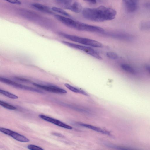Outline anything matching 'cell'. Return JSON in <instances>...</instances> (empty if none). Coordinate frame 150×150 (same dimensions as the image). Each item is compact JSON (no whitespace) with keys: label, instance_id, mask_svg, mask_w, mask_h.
Listing matches in <instances>:
<instances>
[{"label":"cell","instance_id":"1","mask_svg":"<svg viewBox=\"0 0 150 150\" xmlns=\"http://www.w3.org/2000/svg\"><path fill=\"white\" fill-rule=\"evenodd\" d=\"M116 14V11L114 9L103 6L96 8H85L82 11L85 18L98 22L113 19Z\"/></svg>","mask_w":150,"mask_h":150},{"label":"cell","instance_id":"2","mask_svg":"<svg viewBox=\"0 0 150 150\" xmlns=\"http://www.w3.org/2000/svg\"><path fill=\"white\" fill-rule=\"evenodd\" d=\"M59 34L62 37L75 42L87 46L96 47H102L103 45L100 42L93 40L71 35L62 33Z\"/></svg>","mask_w":150,"mask_h":150},{"label":"cell","instance_id":"3","mask_svg":"<svg viewBox=\"0 0 150 150\" xmlns=\"http://www.w3.org/2000/svg\"><path fill=\"white\" fill-rule=\"evenodd\" d=\"M62 42L71 47L82 50L97 59L100 60L102 59V58L99 53L94 49L90 47L82 46L65 41H62Z\"/></svg>","mask_w":150,"mask_h":150},{"label":"cell","instance_id":"4","mask_svg":"<svg viewBox=\"0 0 150 150\" xmlns=\"http://www.w3.org/2000/svg\"><path fill=\"white\" fill-rule=\"evenodd\" d=\"M0 81L2 83L16 88L29 90L40 93H43V92L39 90L18 83L10 79L3 77H0Z\"/></svg>","mask_w":150,"mask_h":150},{"label":"cell","instance_id":"5","mask_svg":"<svg viewBox=\"0 0 150 150\" xmlns=\"http://www.w3.org/2000/svg\"><path fill=\"white\" fill-rule=\"evenodd\" d=\"M75 29L79 30L96 33H102L104 29L100 27L77 21Z\"/></svg>","mask_w":150,"mask_h":150},{"label":"cell","instance_id":"6","mask_svg":"<svg viewBox=\"0 0 150 150\" xmlns=\"http://www.w3.org/2000/svg\"><path fill=\"white\" fill-rule=\"evenodd\" d=\"M0 131L10 136L15 140L20 142H26L29 141V140L23 135L8 129L1 127Z\"/></svg>","mask_w":150,"mask_h":150},{"label":"cell","instance_id":"7","mask_svg":"<svg viewBox=\"0 0 150 150\" xmlns=\"http://www.w3.org/2000/svg\"><path fill=\"white\" fill-rule=\"evenodd\" d=\"M33 84L35 86L49 92L57 93H67L65 90L55 86L44 85L36 83Z\"/></svg>","mask_w":150,"mask_h":150},{"label":"cell","instance_id":"8","mask_svg":"<svg viewBox=\"0 0 150 150\" xmlns=\"http://www.w3.org/2000/svg\"><path fill=\"white\" fill-rule=\"evenodd\" d=\"M39 117L41 119L46 121L53 123L60 127L67 129H72V127L71 126L67 125L57 119L43 115H39Z\"/></svg>","mask_w":150,"mask_h":150},{"label":"cell","instance_id":"9","mask_svg":"<svg viewBox=\"0 0 150 150\" xmlns=\"http://www.w3.org/2000/svg\"><path fill=\"white\" fill-rule=\"evenodd\" d=\"M139 0H122V2L126 11L129 13H132L137 8Z\"/></svg>","mask_w":150,"mask_h":150},{"label":"cell","instance_id":"10","mask_svg":"<svg viewBox=\"0 0 150 150\" xmlns=\"http://www.w3.org/2000/svg\"><path fill=\"white\" fill-rule=\"evenodd\" d=\"M54 17L66 25L71 28H73L75 21L74 20L59 15H55Z\"/></svg>","mask_w":150,"mask_h":150},{"label":"cell","instance_id":"11","mask_svg":"<svg viewBox=\"0 0 150 150\" xmlns=\"http://www.w3.org/2000/svg\"><path fill=\"white\" fill-rule=\"evenodd\" d=\"M33 7L35 9L47 13L52 14L53 12L51 11L52 9L49 7L43 5L38 4L34 3L32 4Z\"/></svg>","mask_w":150,"mask_h":150},{"label":"cell","instance_id":"12","mask_svg":"<svg viewBox=\"0 0 150 150\" xmlns=\"http://www.w3.org/2000/svg\"><path fill=\"white\" fill-rule=\"evenodd\" d=\"M79 125L81 126L91 129L92 130L104 134L108 135H110V134L109 132L106 130H104L98 127L84 123H80Z\"/></svg>","mask_w":150,"mask_h":150},{"label":"cell","instance_id":"13","mask_svg":"<svg viewBox=\"0 0 150 150\" xmlns=\"http://www.w3.org/2000/svg\"><path fill=\"white\" fill-rule=\"evenodd\" d=\"M69 9L75 13H78L82 11V7L80 3L75 1L72 3Z\"/></svg>","mask_w":150,"mask_h":150},{"label":"cell","instance_id":"14","mask_svg":"<svg viewBox=\"0 0 150 150\" xmlns=\"http://www.w3.org/2000/svg\"><path fill=\"white\" fill-rule=\"evenodd\" d=\"M64 86L73 92L81 94L86 96H89V95L84 91L73 86L68 83H65Z\"/></svg>","mask_w":150,"mask_h":150},{"label":"cell","instance_id":"15","mask_svg":"<svg viewBox=\"0 0 150 150\" xmlns=\"http://www.w3.org/2000/svg\"><path fill=\"white\" fill-rule=\"evenodd\" d=\"M122 69L125 71L132 74L136 73L135 70L131 66L127 64H123L121 65Z\"/></svg>","mask_w":150,"mask_h":150},{"label":"cell","instance_id":"16","mask_svg":"<svg viewBox=\"0 0 150 150\" xmlns=\"http://www.w3.org/2000/svg\"><path fill=\"white\" fill-rule=\"evenodd\" d=\"M59 4L62 7L67 8L72 3V0H57Z\"/></svg>","mask_w":150,"mask_h":150},{"label":"cell","instance_id":"17","mask_svg":"<svg viewBox=\"0 0 150 150\" xmlns=\"http://www.w3.org/2000/svg\"><path fill=\"white\" fill-rule=\"evenodd\" d=\"M52 11L62 14L65 16L71 17V16L64 10L58 7H54L52 8Z\"/></svg>","mask_w":150,"mask_h":150},{"label":"cell","instance_id":"18","mask_svg":"<svg viewBox=\"0 0 150 150\" xmlns=\"http://www.w3.org/2000/svg\"><path fill=\"white\" fill-rule=\"evenodd\" d=\"M0 93L2 94L11 99H16L18 98L17 96L5 90L1 89Z\"/></svg>","mask_w":150,"mask_h":150},{"label":"cell","instance_id":"19","mask_svg":"<svg viewBox=\"0 0 150 150\" xmlns=\"http://www.w3.org/2000/svg\"><path fill=\"white\" fill-rule=\"evenodd\" d=\"M0 105L4 108L10 110H16V107L3 101H0Z\"/></svg>","mask_w":150,"mask_h":150},{"label":"cell","instance_id":"20","mask_svg":"<svg viewBox=\"0 0 150 150\" xmlns=\"http://www.w3.org/2000/svg\"><path fill=\"white\" fill-rule=\"evenodd\" d=\"M106 54L107 57L111 59H116L118 58V55L114 52H108L106 53Z\"/></svg>","mask_w":150,"mask_h":150},{"label":"cell","instance_id":"21","mask_svg":"<svg viewBox=\"0 0 150 150\" xmlns=\"http://www.w3.org/2000/svg\"><path fill=\"white\" fill-rule=\"evenodd\" d=\"M27 148L30 150H42L43 149L39 146L33 145L30 144L27 146Z\"/></svg>","mask_w":150,"mask_h":150},{"label":"cell","instance_id":"22","mask_svg":"<svg viewBox=\"0 0 150 150\" xmlns=\"http://www.w3.org/2000/svg\"><path fill=\"white\" fill-rule=\"evenodd\" d=\"M12 4L20 5L21 4V2L18 0H5Z\"/></svg>","mask_w":150,"mask_h":150},{"label":"cell","instance_id":"23","mask_svg":"<svg viewBox=\"0 0 150 150\" xmlns=\"http://www.w3.org/2000/svg\"><path fill=\"white\" fill-rule=\"evenodd\" d=\"M15 79H17V80L21 81H23L24 82L29 83L30 82V81L26 79H25L24 78H20L18 77H15Z\"/></svg>","mask_w":150,"mask_h":150},{"label":"cell","instance_id":"24","mask_svg":"<svg viewBox=\"0 0 150 150\" xmlns=\"http://www.w3.org/2000/svg\"><path fill=\"white\" fill-rule=\"evenodd\" d=\"M90 3L95 4L96 3V0H84Z\"/></svg>","mask_w":150,"mask_h":150},{"label":"cell","instance_id":"25","mask_svg":"<svg viewBox=\"0 0 150 150\" xmlns=\"http://www.w3.org/2000/svg\"><path fill=\"white\" fill-rule=\"evenodd\" d=\"M52 134L54 135L58 136L60 137H64V136L62 135L59 133H53Z\"/></svg>","mask_w":150,"mask_h":150},{"label":"cell","instance_id":"26","mask_svg":"<svg viewBox=\"0 0 150 150\" xmlns=\"http://www.w3.org/2000/svg\"><path fill=\"white\" fill-rule=\"evenodd\" d=\"M145 67L147 71L150 74V66L146 65Z\"/></svg>","mask_w":150,"mask_h":150}]
</instances>
